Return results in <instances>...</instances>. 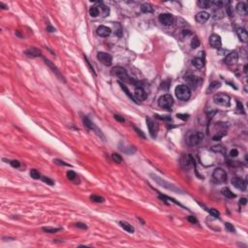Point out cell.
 Here are the masks:
<instances>
[{"label": "cell", "instance_id": "6da1fadb", "mask_svg": "<svg viewBox=\"0 0 248 248\" xmlns=\"http://www.w3.org/2000/svg\"><path fill=\"white\" fill-rule=\"evenodd\" d=\"M111 74L119 78V82L122 81L123 82H130V83L134 82V81L129 77L127 71L124 68H122V67H119V66L114 67L111 71Z\"/></svg>", "mask_w": 248, "mask_h": 248}, {"label": "cell", "instance_id": "7a4b0ae2", "mask_svg": "<svg viewBox=\"0 0 248 248\" xmlns=\"http://www.w3.org/2000/svg\"><path fill=\"white\" fill-rule=\"evenodd\" d=\"M176 96L180 101H187L191 97V89L188 86L185 84H180L176 87Z\"/></svg>", "mask_w": 248, "mask_h": 248}, {"label": "cell", "instance_id": "3957f363", "mask_svg": "<svg viewBox=\"0 0 248 248\" xmlns=\"http://www.w3.org/2000/svg\"><path fill=\"white\" fill-rule=\"evenodd\" d=\"M150 177L154 179V181H156L157 183H158L159 185H161L162 187H164L168 190H171V191H173V192H178V193H183V191L181 189H179L177 188L176 185H173L170 182H168L166 181V180H164L163 178L159 177L158 176H155V174H150Z\"/></svg>", "mask_w": 248, "mask_h": 248}, {"label": "cell", "instance_id": "277c9868", "mask_svg": "<svg viewBox=\"0 0 248 248\" xmlns=\"http://www.w3.org/2000/svg\"><path fill=\"white\" fill-rule=\"evenodd\" d=\"M202 140H204V134L202 132H194L189 134L186 138V144L189 146H196L200 144Z\"/></svg>", "mask_w": 248, "mask_h": 248}, {"label": "cell", "instance_id": "5b68a950", "mask_svg": "<svg viewBox=\"0 0 248 248\" xmlns=\"http://www.w3.org/2000/svg\"><path fill=\"white\" fill-rule=\"evenodd\" d=\"M213 102L216 105L223 106V107H230L231 105V98L229 95L225 93H217L213 96Z\"/></svg>", "mask_w": 248, "mask_h": 248}, {"label": "cell", "instance_id": "8992f818", "mask_svg": "<svg viewBox=\"0 0 248 248\" xmlns=\"http://www.w3.org/2000/svg\"><path fill=\"white\" fill-rule=\"evenodd\" d=\"M212 178L214 180V182H216V183H224V182L227 181L228 174H227L226 172L223 170V169L217 168L213 171Z\"/></svg>", "mask_w": 248, "mask_h": 248}, {"label": "cell", "instance_id": "52a82bcc", "mask_svg": "<svg viewBox=\"0 0 248 248\" xmlns=\"http://www.w3.org/2000/svg\"><path fill=\"white\" fill-rule=\"evenodd\" d=\"M158 105L160 108L166 109V110H171V108L173 105V98L170 94H165L161 96L158 100Z\"/></svg>", "mask_w": 248, "mask_h": 248}, {"label": "cell", "instance_id": "ba28073f", "mask_svg": "<svg viewBox=\"0 0 248 248\" xmlns=\"http://www.w3.org/2000/svg\"><path fill=\"white\" fill-rule=\"evenodd\" d=\"M82 120H83V124H84V126H86L88 130L90 131H93L95 134L97 135V136H99L100 138H102L105 140V136H104V134L102 133V131L100 130V129L95 125L94 123H92V121L89 119V118L87 116H83L82 118Z\"/></svg>", "mask_w": 248, "mask_h": 248}, {"label": "cell", "instance_id": "9c48e42d", "mask_svg": "<svg viewBox=\"0 0 248 248\" xmlns=\"http://www.w3.org/2000/svg\"><path fill=\"white\" fill-rule=\"evenodd\" d=\"M146 124H148V131H149V134H150L151 138L152 139H155L157 137V134H158V130H159L158 124H157L153 119H151L150 117L146 118Z\"/></svg>", "mask_w": 248, "mask_h": 248}, {"label": "cell", "instance_id": "30bf717a", "mask_svg": "<svg viewBox=\"0 0 248 248\" xmlns=\"http://www.w3.org/2000/svg\"><path fill=\"white\" fill-rule=\"evenodd\" d=\"M159 21L165 26H171L174 24V16L172 14H161L158 18Z\"/></svg>", "mask_w": 248, "mask_h": 248}, {"label": "cell", "instance_id": "8fae6325", "mask_svg": "<svg viewBox=\"0 0 248 248\" xmlns=\"http://www.w3.org/2000/svg\"><path fill=\"white\" fill-rule=\"evenodd\" d=\"M97 59L105 66H111L112 63V56L107 53H103V52L98 53Z\"/></svg>", "mask_w": 248, "mask_h": 248}, {"label": "cell", "instance_id": "7c38bea8", "mask_svg": "<svg viewBox=\"0 0 248 248\" xmlns=\"http://www.w3.org/2000/svg\"><path fill=\"white\" fill-rule=\"evenodd\" d=\"M232 184L239 190H241V191L246 190V186H247L246 180L242 179L240 177H234L232 179Z\"/></svg>", "mask_w": 248, "mask_h": 248}, {"label": "cell", "instance_id": "4fadbf2b", "mask_svg": "<svg viewBox=\"0 0 248 248\" xmlns=\"http://www.w3.org/2000/svg\"><path fill=\"white\" fill-rule=\"evenodd\" d=\"M199 56L192 60V64L197 69H202L205 66V52L199 53Z\"/></svg>", "mask_w": 248, "mask_h": 248}, {"label": "cell", "instance_id": "5bb4252c", "mask_svg": "<svg viewBox=\"0 0 248 248\" xmlns=\"http://www.w3.org/2000/svg\"><path fill=\"white\" fill-rule=\"evenodd\" d=\"M210 45L213 49H220L222 46L221 38L217 34H211L210 37Z\"/></svg>", "mask_w": 248, "mask_h": 248}, {"label": "cell", "instance_id": "9a60e30c", "mask_svg": "<svg viewBox=\"0 0 248 248\" xmlns=\"http://www.w3.org/2000/svg\"><path fill=\"white\" fill-rule=\"evenodd\" d=\"M239 60V54L236 52H232L230 53L229 54H227V56L224 59V63L227 65H234Z\"/></svg>", "mask_w": 248, "mask_h": 248}, {"label": "cell", "instance_id": "2e32d148", "mask_svg": "<svg viewBox=\"0 0 248 248\" xmlns=\"http://www.w3.org/2000/svg\"><path fill=\"white\" fill-rule=\"evenodd\" d=\"M134 97L136 99V101H144L148 98V93L144 91V89L143 87H137L135 89L134 92Z\"/></svg>", "mask_w": 248, "mask_h": 248}, {"label": "cell", "instance_id": "e0dca14e", "mask_svg": "<svg viewBox=\"0 0 248 248\" xmlns=\"http://www.w3.org/2000/svg\"><path fill=\"white\" fill-rule=\"evenodd\" d=\"M96 33H97V35L100 36V37H109L111 35V28L107 27L105 25H101V26H99L97 28Z\"/></svg>", "mask_w": 248, "mask_h": 248}, {"label": "cell", "instance_id": "ac0fdd59", "mask_svg": "<svg viewBox=\"0 0 248 248\" xmlns=\"http://www.w3.org/2000/svg\"><path fill=\"white\" fill-rule=\"evenodd\" d=\"M210 19V14L205 12V11H202V12L198 13L195 16V20L197 22H199V24H205L206 22Z\"/></svg>", "mask_w": 248, "mask_h": 248}, {"label": "cell", "instance_id": "d6986e66", "mask_svg": "<svg viewBox=\"0 0 248 248\" xmlns=\"http://www.w3.org/2000/svg\"><path fill=\"white\" fill-rule=\"evenodd\" d=\"M25 55L27 57H30V58H34V57H38V56H41L42 55V52L40 49H38L36 48H31V49H28L24 52Z\"/></svg>", "mask_w": 248, "mask_h": 248}, {"label": "cell", "instance_id": "ffe728a7", "mask_svg": "<svg viewBox=\"0 0 248 248\" xmlns=\"http://www.w3.org/2000/svg\"><path fill=\"white\" fill-rule=\"evenodd\" d=\"M44 60H45V62H46V64H48V65L50 67V68H52L53 72L54 73V74H55L56 76L58 77L59 80H60V81H63V82H65V80L63 78V76H62V75L60 74V72H59V70L57 69V67H56L55 65H53V64L52 63V62H50V61H49V59H47V58H44Z\"/></svg>", "mask_w": 248, "mask_h": 248}, {"label": "cell", "instance_id": "44dd1931", "mask_svg": "<svg viewBox=\"0 0 248 248\" xmlns=\"http://www.w3.org/2000/svg\"><path fill=\"white\" fill-rule=\"evenodd\" d=\"M236 34H238V37H239V39L241 42L246 43L248 41V34H247V31L244 29V28H242V27L238 28V30H236Z\"/></svg>", "mask_w": 248, "mask_h": 248}, {"label": "cell", "instance_id": "7402d4cb", "mask_svg": "<svg viewBox=\"0 0 248 248\" xmlns=\"http://www.w3.org/2000/svg\"><path fill=\"white\" fill-rule=\"evenodd\" d=\"M95 3H97L98 4V9H99V12L100 14L102 15L103 18H106V16H108L110 15V9L106 6V5H104L102 2H95Z\"/></svg>", "mask_w": 248, "mask_h": 248}, {"label": "cell", "instance_id": "603a6c76", "mask_svg": "<svg viewBox=\"0 0 248 248\" xmlns=\"http://www.w3.org/2000/svg\"><path fill=\"white\" fill-rule=\"evenodd\" d=\"M185 81L188 83V86H190L191 87H196L200 82V80L195 76H187L185 78Z\"/></svg>", "mask_w": 248, "mask_h": 248}, {"label": "cell", "instance_id": "cb8c5ba5", "mask_svg": "<svg viewBox=\"0 0 248 248\" xmlns=\"http://www.w3.org/2000/svg\"><path fill=\"white\" fill-rule=\"evenodd\" d=\"M236 12H238L239 15L245 16L247 14V5L244 2H239L238 5H236Z\"/></svg>", "mask_w": 248, "mask_h": 248}, {"label": "cell", "instance_id": "d4e9b609", "mask_svg": "<svg viewBox=\"0 0 248 248\" xmlns=\"http://www.w3.org/2000/svg\"><path fill=\"white\" fill-rule=\"evenodd\" d=\"M224 16H225V13H224L223 9L222 8H216L215 10L213 11L212 18H213V20H219L223 19Z\"/></svg>", "mask_w": 248, "mask_h": 248}, {"label": "cell", "instance_id": "484cf974", "mask_svg": "<svg viewBox=\"0 0 248 248\" xmlns=\"http://www.w3.org/2000/svg\"><path fill=\"white\" fill-rule=\"evenodd\" d=\"M221 86V83L219 82H217V81H214V82H212L210 84V86L207 87V89H206V93L207 94H210V93H212V92H214V91H216V90Z\"/></svg>", "mask_w": 248, "mask_h": 248}, {"label": "cell", "instance_id": "4316f807", "mask_svg": "<svg viewBox=\"0 0 248 248\" xmlns=\"http://www.w3.org/2000/svg\"><path fill=\"white\" fill-rule=\"evenodd\" d=\"M140 11H142L143 13L149 14V13L154 12V8L152 7V5L149 3H143L142 5H140Z\"/></svg>", "mask_w": 248, "mask_h": 248}, {"label": "cell", "instance_id": "83f0119b", "mask_svg": "<svg viewBox=\"0 0 248 248\" xmlns=\"http://www.w3.org/2000/svg\"><path fill=\"white\" fill-rule=\"evenodd\" d=\"M119 225H120V227H121L122 229H124V230H125L126 232H128V233L133 234V233L135 232L134 227L132 226L131 224H129V223L126 222V221H120V222H119Z\"/></svg>", "mask_w": 248, "mask_h": 248}, {"label": "cell", "instance_id": "f1b7e54d", "mask_svg": "<svg viewBox=\"0 0 248 248\" xmlns=\"http://www.w3.org/2000/svg\"><path fill=\"white\" fill-rule=\"evenodd\" d=\"M118 83H119V86H120V87L122 88V90H123V91H124V92H125V93H126V95H127V96H128L129 98H130V99H132V100L134 101V102H135V103H137V101H136V99H135V97H134V96H133V95L131 94V92H130V91H129V90H128V88H127V86H124V83H123L122 82H118Z\"/></svg>", "mask_w": 248, "mask_h": 248}, {"label": "cell", "instance_id": "f546056e", "mask_svg": "<svg viewBox=\"0 0 248 248\" xmlns=\"http://www.w3.org/2000/svg\"><path fill=\"white\" fill-rule=\"evenodd\" d=\"M221 192H222V194H223L225 197H226V198H229V199H234V198H235V195L229 188H223V189L221 190Z\"/></svg>", "mask_w": 248, "mask_h": 248}, {"label": "cell", "instance_id": "4dcf8cb0", "mask_svg": "<svg viewBox=\"0 0 248 248\" xmlns=\"http://www.w3.org/2000/svg\"><path fill=\"white\" fill-rule=\"evenodd\" d=\"M198 6L201 7V8H210L212 6V3L211 1H208V0H199L198 1Z\"/></svg>", "mask_w": 248, "mask_h": 248}, {"label": "cell", "instance_id": "1f68e13d", "mask_svg": "<svg viewBox=\"0 0 248 248\" xmlns=\"http://www.w3.org/2000/svg\"><path fill=\"white\" fill-rule=\"evenodd\" d=\"M89 14L90 16H92V18H97V16L100 15V12H99V9L97 6H93L89 9Z\"/></svg>", "mask_w": 248, "mask_h": 248}, {"label": "cell", "instance_id": "d6a6232c", "mask_svg": "<svg viewBox=\"0 0 248 248\" xmlns=\"http://www.w3.org/2000/svg\"><path fill=\"white\" fill-rule=\"evenodd\" d=\"M45 233H49V234H54V233H57L61 230L60 228H49V227H44L42 229Z\"/></svg>", "mask_w": 248, "mask_h": 248}, {"label": "cell", "instance_id": "836d02e7", "mask_svg": "<svg viewBox=\"0 0 248 248\" xmlns=\"http://www.w3.org/2000/svg\"><path fill=\"white\" fill-rule=\"evenodd\" d=\"M90 200H91L92 202H105V199L103 198V197L98 196V195L90 196Z\"/></svg>", "mask_w": 248, "mask_h": 248}, {"label": "cell", "instance_id": "e575fe53", "mask_svg": "<svg viewBox=\"0 0 248 248\" xmlns=\"http://www.w3.org/2000/svg\"><path fill=\"white\" fill-rule=\"evenodd\" d=\"M111 159H112V161H114V162L118 163V164H120V163L122 162V157H121V155H119L118 153H112Z\"/></svg>", "mask_w": 248, "mask_h": 248}, {"label": "cell", "instance_id": "d590c367", "mask_svg": "<svg viewBox=\"0 0 248 248\" xmlns=\"http://www.w3.org/2000/svg\"><path fill=\"white\" fill-rule=\"evenodd\" d=\"M200 40H199V38L198 37H194L192 39V41H191V47H192L193 49H197L198 47H200Z\"/></svg>", "mask_w": 248, "mask_h": 248}, {"label": "cell", "instance_id": "8d00e7d4", "mask_svg": "<svg viewBox=\"0 0 248 248\" xmlns=\"http://www.w3.org/2000/svg\"><path fill=\"white\" fill-rule=\"evenodd\" d=\"M30 177L34 179H39V178H41V174L37 170H35V169H32V170L30 171Z\"/></svg>", "mask_w": 248, "mask_h": 248}, {"label": "cell", "instance_id": "74e56055", "mask_svg": "<svg viewBox=\"0 0 248 248\" xmlns=\"http://www.w3.org/2000/svg\"><path fill=\"white\" fill-rule=\"evenodd\" d=\"M67 177H68L69 180H74L75 178H77V174H76L75 172L68 171V172H67Z\"/></svg>", "mask_w": 248, "mask_h": 248}, {"label": "cell", "instance_id": "f35d334b", "mask_svg": "<svg viewBox=\"0 0 248 248\" xmlns=\"http://www.w3.org/2000/svg\"><path fill=\"white\" fill-rule=\"evenodd\" d=\"M236 109H238V111L240 112V114L243 115L244 114V110H243V106L239 102V101H236Z\"/></svg>", "mask_w": 248, "mask_h": 248}, {"label": "cell", "instance_id": "ab89813d", "mask_svg": "<svg viewBox=\"0 0 248 248\" xmlns=\"http://www.w3.org/2000/svg\"><path fill=\"white\" fill-rule=\"evenodd\" d=\"M41 179L43 180V181L45 182V183H47V184H49V185H54V181L53 179H50V178H49V177H41Z\"/></svg>", "mask_w": 248, "mask_h": 248}, {"label": "cell", "instance_id": "60d3db41", "mask_svg": "<svg viewBox=\"0 0 248 248\" xmlns=\"http://www.w3.org/2000/svg\"><path fill=\"white\" fill-rule=\"evenodd\" d=\"M225 226H226L227 230L229 231V232L231 233H235V229L234 228V226L232 224H230V223H225Z\"/></svg>", "mask_w": 248, "mask_h": 248}, {"label": "cell", "instance_id": "b9f144b4", "mask_svg": "<svg viewBox=\"0 0 248 248\" xmlns=\"http://www.w3.org/2000/svg\"><path fill=\"white\" fill-rule=\"evenodd\" d=\"M210 213V215H212L213 217H219V215H220V213H219V211H217V210H214V208H211V210H208Z\"/></svg>", "mask_w": 248, "mask_h": 248}, {"label": "cell", "instance_id": "7bdbcfd3", "mask_svg": "<svg viewBox=\"0 0 248 248\" xmlns=\"http://www.w3.org/2000/svg\"><path fill=\"white\" fill-rule=\"evenodd\" d=\"M10 164L12 167L14 168H19L20 166V163L18 161V160H12V161H10Z\"/></svg>", "mask_w": 248, "mask_h": 248}, {"label": "cell", "instance_id": "ee69618b", "mask_svg": "<svg viewBox=\"0 0 248 248\" xmlns=\"http://www.w3.org/2000/svg\"><path fill=\"white\" fill-rule=\"evenodd\" d=\"M84 59H86V63L87 64V66H88V68L90 69V71H91V73H92V74H93L94 76H96V74H95V72H94V69H93V68H92V67H91V65H90V63H89V61H88V59H87V57H86V55H84Z\"/></svg>", "mask_w": 248, "mask_h": 248}, {"label": "cell", "instance_id": "f6af8a7d", "mask_svg": "<svg viewBox=\"0 0 248 248\" xmlns=\"http://www.w3.org/2000/svg\"><path fill=\"white\" fill-rule=\"evenodd\" d=\"M134 129H135V131L137 132V134L139 135V136H140V138L145 139V135L143 133V131H142V130H140V129H139V128H137V127H134Z\"/></svg>", "mask_w": 248, "mask_h": 248}, {"label": "cell", "instance_id": "bcb514c9", "mask_svg": "<svg viewBox=\"0 0 248 248\" xmlns=\"http://www.w3.org/2000/svg\"><path fill=\"white\" fill-rule=\"evenodd\" d=\"M76 225V227H78V228H81V229H83V230H86L87 229V226L86 224H83V223H81V222H78V223H76L75 224Z\"/></svg>", "mask_w": 248, "mask_h": 248}, {"label": "cell", "instance_id": "7dc6e473", "mask_svg": "<svg viewBox=\"0 0 248 248\" xmlns=\"http://www.w3.org/2000/svg\"><path fill=\"white\" fill-rule=\"evenodd\" d=\"M54 162L56 163V164H58V165H62V166H70L69 164H67V163H65L64 161H61L59 159H55Z\"/></svg>", "mask_w": 248, "mask_h": 248}, {"label": "cell", "instance_id": "c3c4849f", "mask_svg": "<svg viewBox=\"0 0 248 248\" xmlns=\"http://www.w3.org/2000/svg\"><path fill=\"white\" fill-rule=\"evenodd\" d=\"M230 155L231 157H235V156H238L239 155V151L236 150V149H232L230 151Z\"/></svg>", "mask_w": 248, "mask_h": 248}, {"label": "cell", "instance_id": "681fc988", "mask_svg": "<svg viewBox=\"0 0 248 248\" xmlns=\"http://www.w3.org/2000/svg\"><path fill=\"white\" fill-rule=\"evenodd\" d=\"M188 115H181V114H178L177 115V117L180 118V119H182V120H186L188 118Z\"/></svg>", "mask_w": 248, "mask_h": 248}, {"label": "cell", "instance_id": "f907efd6", "mask_svg": "<svg viewBox=\"0 0 248 248\" xmlns=\"http://www.w3.org/2000/svg\"><path fill=\"white\" fill-rule=\"evenodd\" d=\"M187 219H188V221H189L190 223H193V224L198 222V221H197V219H196L194 216H188V218H187Z\"/></svg>", "mask_w": 248, "mask_h": 248}, {"label": "cell", "instance_id": "816d5d0a", "mask_svg": "<svg viewBox=\"0 0 248 248\" xmlns=\"http://www.w3.org/2000/svg\"><path fill=\"white\" fill-rule=\"evenodd\" d=\"M115 118L116 120L120 121V122H124V121H125V119H124L123 117H121L120 115H115Z\"/></svg>", "mask_w": 248, "mask_h": 248}, {"label": "cell", "instance_id": "f5cc1de1", "mask_svg": "<svg viewBox=\"0 0 248 248\" xmlns=\"http://www.w3.org/2000/svg\"><path fill=\"white\" fill-rule=\"evenodd\" d=\"M246 202H247V199H245V198H242V199H240V201H239V204L242 205V206H245V205H246Z\"/></svg>", "mask_w": 248, "mask_h": 248}, {"label": "cell", "instance_id": "db71d44e", "mask_svg": "<svg viewBox=\"0 0 248 248\" xmlns=\"http://www.w3.org/2000/svg\"><path fill=\"white\" fill-rule=\"evenodd\" d=\"M47 31H49V32H53V31H55V29H54V28H53V26L49 25V26L47 27Z\"/></svg>", "mask_w": 248, "mask_h": 248}, {"label": "cell", "instance_id": "11a10c76", "mask_svg": "<svg viewBox=\"0 0 248 248\" xmlns=\"http://www.w3.org/2000/svg\"><path fill=\"white\" fill-rule=\"evenodd\" d=\"M0 7H1L2 9H4V10H5V9H8V7L6 6V5L3 4L2 2H0Z\"/></svg>", "mask_w": 248, "mask_h": 248}]
</instances>
